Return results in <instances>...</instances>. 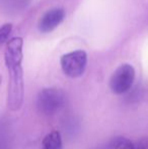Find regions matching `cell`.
<instances>
[{"label": "cell", "instance_id": "obj_7", "mask_svg": "<svg viewBox=\"0 0 148 149\" xmlns=\"http://www.w3.org/2000/svg\"><path fill=\"white\" fill-rule=\"evenodd\" d=\"M31 0H0V8L5 12H17L28 5Z\"/></svg>", "mask_w": 148, "mask_h": 149}, {"label": "cell", "instance_id": "obj_9", "mask_svg": "<svg viewBox=\"0 0 148 149\" xmlns=\"http://www.w3.org/2000/svg\"><path fill=\"white\" fill-rule=\"evenodd\" d=\"M11 31H12L11 24H5L2 26H0V45H2V44L7 41Z\"/></svg>", "mask_w": 148, "mask_h": 149}, {"label": "cell", "instance_id": "obj_2", "mask_svg": "<svg viewBox=\"0 0 148 149\" xmlns=\"http://www.w3.org/2000/svg\"><path fill=\"white\" fill-rule=\"evenodd\" d=\"M66 102L65 93L56 87L44 88L37 98L38 110L46 116H53L64 107Z\"/></svg>", "mask_w": 148, "mask_h": 149}, {"label": "cell", "instance_id": "obj_1", "mask_svg": "<svg viewBox=\"0 0 148 149\" xmlns=\"http://www.w3.org/2000/svg\"><path fill=\"white\" fill-rule=\"evenodd\" d=\"M22 46L24 42L19 37L10 39L6 45L4 59L9 74L8 83V108L15 112L24 102V71H22Z\"/></svg>", "mask_w": 148, "mask_h": 149}, {"label": "cell", "instance_id": "obj_5", "mask_svg": "<svg viewBox=\"0 0 148 149\" xmlns=\"http://www.w3.org/2000/svg\"><path fill=\"white\" fill-rule=\"evenodd\" d=\"M65 17V11L63 8H53L47 11L41 17L39 22V30L44 33L54 31Z\"/></svg>", "mask_w": 148, "mask_h": 149}, {"label": "cell", "instance_id": "obj_4", "mask_svg": "<svg viewBox=\"0 0 148 149\" xmlns=\"http://www.w3.org/2000/svg\"><path fill=\"white\" fill-rule=\"evenodd\" d=\"M135 79V70L132 65L123 64L113 73L110 87L116 94H123L129 91Z\"/></svg>", "mask_w": 148, "mask_h": 149}, {"label": "cell", "instance_id": "obj_10", "mask_svg": "<svg viewBox=\"0 0 148 149\" xmlns=\"http://www.w3.org/2000/svg\"><path fill=\"white\" fill-rule=\"evenodd\" d=\"M133 149H148V137H143L133 143Z\"/></svg>", "mask_w": 148, "mask_h": 149}, {"label": "cell", "instance_id": "obj_11", "mask_svg": "<svg viewBox=\"0 0 148 149\" xmlns=\"http://www.w3.org/2000/svg\"><path fill=\"white\" fill-rule=\"evenodd\" d=\"M1 80H2V77H1V75H0V82H1Z\"/></svg>", "mask_w": 148, "mask_h": 149}, {"label": "cell", "instance_id": "obj_6", "mask_svg": "<svg viewBox=\"0 0 148 149\" xmlns=\"http://www.w3.org/2000/svg\"><path fill=\"white\" fill-rule=\"evenodd\" d=\"M42 149H63L61 135L58 131H52L44 137Z\"/></svg>", "mask_w": 148, "mask_h": 149}, {"label": "cell", "instance_id": "obj_3", "mask_svg": "<svg viewBox=\"0 0 148 149\" xmlns=\"http://www.w3.org/2000/svg\"><path fill=\"white\" fill-rule=\"evenodd\" d=\"M63 72L71 78L80 77L84 73L87 65V54L82 50L70 52L60 59Z\"/></svg>", "mask_w": 148, "mask_h": 149}, {"label": "cell", "instance_id": "obj_8", "mask_svg": "<svg viewBox=\"0 0 148 149\" xmlns=\"http://www.w3.org/2000/svg\"><path fill=\"white\" fill-rule=\"evenodd\" d=\"M112 149H133V143L126 138H116L111 144Z\"/></svg>", "mask_w": 148, "mask_h": 149}]
</instances>
